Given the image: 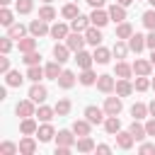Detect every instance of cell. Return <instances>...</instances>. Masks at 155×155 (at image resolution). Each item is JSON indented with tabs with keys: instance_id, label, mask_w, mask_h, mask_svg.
<instances>
[{
	"instance_id": "1",
	"label": "cell",
	"mask_w": 155,
	"mask_h": 155,
	"mask_svg": "<svg viewBox=\"0 0 155 155\" xmlns=\"http://www.w3.org/2000/svg\"><path fill=\"white\" fill-rule=\"evenodd\" d=\"M65 44H68V48H70L73 53H78V51H82V46L87 44V39H85L82 31H73V29H70V34L65 36Z\"/></svg>"
},
{
	"instance_id": "2",
	"label": "cell",
	"mask_w": 155,
	"mask_h": 155,
	"mask_svg": "<svg viewBox=\"0 0 155 155\" xmlns=\"http://www.w3.org/2000/svg\"><path fill=\"white\" fill-rule=\"evenodd\" d=\"M102 109L107 111V116H119V114H121V109H124V102H121V97H119V94H116V97H107Z\"/></svg>"
},
{
	"instance_id": "3",
	"label": "cell",
	"mask_w": 155,
	"mask_h": 155,
	"mask_svg": "<svg viewBox=\"0 0 155 155\" xmlns=\"http://www.w3.org/2000/svg\"><path fill=\"white\" fill-rule=\"evenodd\" d=\"M104 116H107V111H104V109H99V107H94V104L85 107V119H87L92 126H97V124H104Z\"/></svg>"
},
{
	"instance_id": "4",
	"label": "cell",
	"mask_w": 155,
	"mask_h": 155,
	"mask_svg": "<svg viewBox=\"0 0 155 155\" xmlns=\"http://www.w3.org/2000/svg\"><path fill=\"white\" fill-rule=\"evenodd\" d=\"M48 31H51V27H48V22H46V19H41V17H39V19H31V22H29V34H31V36H36V39H39V36H46Z\"/></svg>"
},
{
	"instance_id": "5",
	"label": "cell",
	"mask_w": 155,
	"mask_h": 155,
	"mask_svg": "<svg viewBox=\"0 0 155 155\" xmlns=\"http://www.w3.org/2000/svg\"><path fill=\"white\" fill-rule=\"evenodd\" d=\"M90 19H92V24L94 27H107L109 22H111V17H109V10H102V7H94L92 10V15H90Z\"/></svg>"
},
{
	"instance_id": "6",
	"label": "cell",
	"mask_w": 155,
	"mask_h": 155,
	"mask_svg": "<svg viewBox=\"0 0 155 155\" xmlns=\"http://www.w3.org/2000/svg\"><path fill=\"white\" fill-rule=\"evenodd\" d=\"M34 99H22V102H17V107H15V111H17V116H22V119H27V116H36V109H34Z\"/></svg>"
},
{
	"instance_id": "7",
	"label": "cell",
	"mask_w": 155,
	"mask_h": 155,
	"mask_svg": "<svg viewBox=\"0 0 155 155\" xmlns=\"http://www.w3.org/2000/svg\"><path fill=\"white\" fill-rule=\"evenodd\" d=\"M46 97H48V90H46L41 82H34V85L29 87V99H34L36 104H44Z\"/></svg>"
},
{
	"instance_id": "8",
	"label": "cell",
	"mask_w": 155,
	"mask_h": 155,
	"mask_svg": "<svg viewBox=\"0 0 155 155\" xmlns=\"http://www.w3.org/2000/svg\"><path fill=\"white\" fill-rule=\"evenodd\" d=\"M97 90L104 92V94H111V92L116 90V80H114L111 75H99V78H97Z\"/></svg>"
},
{
	"instance_id": "9",
	"label": "cell",
	"mask_w": 155,
	"mask_h": 155,
	"mask_svg": "<svg viewBox=\"0 0 155 155\" xmlns=\"http://www.w3.org/2000/svg\"><path fill=\"white\" fill-rule=\"evenodd\" d=\"M75 143H78V138H75V131H73V128H70V131L65 128V131H58V133H56V145H68V148H73Z\"/></svg>"
},
{
	"instance_id": "10",
	"label": "cell",
	"mask_w": 155,
	"mask_h": 155,
	"mask_svg": "<svg viewBox=\"0 0 155 155\" xmlns=\"http://www.w3.org/2000/svg\"><path fill=\"white\" fill-rule=\"evenodd\" d=\"M133 143H136V138H133L131 131H119V133H116V145H119L121 150H131Z\"/></svg>"
},
{
	"instance_id": "11",
	"label": "cell",
	"mask_w": 155,
	"mask_h": 155,
	"mask_svg": "<svg viewBox=\"0 0 155 155\" xmlns=\"http://www.w3.org/2000/svg\"><path fill=\"white\" fill-rule=\"evenodd\" d=\"M85 39H87L90 46H99V44H102V31H99V27L90 24V27L85 29Z\"/></svg>"
},
{
	"instance_id": "12",
	"label": "cell",
	"mask_w": 155,
	"mask_h": 155,
	"mask_svg": "<svg viewBox=\"0 0 155 155\" xmlns=\"http://www.w3.org/2000/svg\"><path fill=\"white\" fill-rule=\"evenodd\" d=\"M36 136H39V140H41V143H48V140H53V136H56V131H53V126H51V121H44V124L39 126V131H36Z\"/></svg>"
},
{
	"instance_id": "13",
	"label": "cell",
	"mask_w": 155,
	"mask_h": 155,
	"mask_svg": "<svg viewBox=\"0 0 155 155\" xmlns=\"http://www.w3.org/2000/svg\"><path fill=\"white\" fill-rule=\"evenodd\" d=\"M133 90H136V87H133L131 80H126V78H119V80H116V90H114V92H116L119 97H128Z\"/></svg>"
},
{
	"instance_id": "14",
	"label": "cell",
	"mask_w": 155,
	"mask_h": 155,
	"mask_svg": "<svg viewBox=\"0 0 155 155\" xmlns=\"http://www.w3.org/2000/svg\"><path fill=\"white\" fill-rule=\"evenodd\" d=\"M36 153V140L31 136H24L19 140V155H34Z\"/></svg>"
},
{
	"instance_id": "15",
	"label": "cell",
	"mask_w": 155,
	"mask_h": 155,
	"mask_svg": "<svg viewBox=\"0 0 155 155\" xmlns=\"http://www.w3.org/2000/svg\"><path fill=\"white\" fill-rule=\"evenodd\" d=\"M109 17H111V22H126V7L124 5H119V2H114L111 7H109Z\"/></svg>"
},
{
	"instance_id": "16",
	"label": "cell",
	"mask_w": 155,
	"mask_h": 155,
	"mask_svg": "<svg viewBox=\"0 0 155 155\" xmlns=\"http://www.w3.org/2000/svg\"><path fill=\"white\" fill-rule=\"evenodd\" d=\"M90 24H92V19L85 17V15H78L75 19H70V29H73V31H82V34H85V29H87Z\"/></svg>"
},
{
	"instance_id": "17",
	"label": "cell",
	"mask_w": 155,
	"mask_h": 155,
	"mask_svg": "<svg viewBox=\"0 0 155 155\" xmlns=\"http://www.w3.org/2000/svg\"><path fill=\"white\" fill-rule=\"evenodd\" d=\"M51 39H65L68 34H70V27L68 24H63V22H56V24H51Z\"/></svg>"
},
{
	"instance_id": "18",
	"label": "cell",
	"mask_w": 155,
	"mask_h": 155,
	"mask_svg": "<svg viewBox=\"0 0 155 155\" xmlns=\"http://www.w3.org/2000/svg\"><path fill=\"white\" fill-rule=\"evenodd\" d=\"M128 48H131L133 53H140V51L145 48V36L138 34V31H133V36L128 39Z\"/></svg>"
},
{
	"instance_id": "19",
	"label": "cell",
	"mask_w": 155,
	"mask_h": 155,
	"mask_svg": "<svg viewBox=\"0 0 155 155\" xmlns=\"http://www.w3.org/2000/svg\"><path fill=\"white\" fill-rule=\"evenodd\" d=\"M92 56H94V63L107 65V63H109V58H111V51H109V48H104V46L99 44V46H94V53H92Z\"/></svg>"
},
{
	"instance_id": "20",
	"label": "cell",
	"mask_w": 155,
	"mask_h": 155,
	"mask_svg": "<svg viewBox=\"0 0 155 155\" xmlns=\"http://www.w3.org/2000/svg\"><path fill=\"white\" fill-rule=\"evenodd\" d=\"M58 87H63V90H70L73 85H75V73L73 70H63L61 75H58Z\"/></svg>"
},
{
	"instance_id": "21",
	"label": "cell",
	"mask_w": 155,
	"mask_h": 155,
	"mask_svg": "<svg viewBox=\"0 0 155 155\" xmlns=\"http://www.w3.org/2000/svg\"><path fill=\"white\" fill-rule=\"evenodd\" d=\"M104 131H107L109 136H116V133L121 131V119H119V116H107V119H104Z\"/></svg>"
},
{
	"instance_id": "22",
	"label": "cell",
	"mask_w": 155,
	"mask_h": 155,
	"mask_svg": "<svg viewBox=\"0 0 155 155\" xmlns=\"http://www.w3.org/2000/svg\"><path fill=\"white\" fill-rule=\"evenodd\" d=\"M19 131H22L24 136H34V133L39 131V126H36V119H34V116H27V119H22V124H19Z\"/></svg>"
},
{
	"instance_id": "23",
	"label": "cell",
	"mask_w": 155,
	"mask_h": 155,
	"mask_svg": "<svg viewBox=\"0 0 155 155\" xmlns=\"http://www.w3.org/2000/svg\"><path fill=\"white\" fill-rule=\"evenodd\" d=\"M75 148H78V153H92V150H97V145H94V140L90 136H80L78 143H75Z\"/></svg>"
},
{
	"instance_id": "24",
	"label": "cell",
	"mask_w": 155,
	"mask_h": 155,
	"mask_svg": "<svg viewBox=\"0 0 155 155\" xmlns=\"http://www.w3.org/2000/svg\"><path fill=\"white\" fill-rule=\"evenodd\" d=\"M75 61H78V65H80L82 70H87V68H92L94 56H92V53H87V51H78V53H75Z\"/></svg>"
},
{
	"instance_id": "25",
	"label": "cell",
	"mask_w": 155,
	"mask_h": 155,
	"mask_svg": "<svg viewBox=\"0 0 155 155\" xmlns=\"http://www.w3.org/2000/svg\"><path fill=\"white\" fill-rule=\"evenodd\" d=\"M133 73H136V75H150V73H153V63H150V61H143V58H136Z\"/></svg>"
},
{
	"instance_id": "26",
	"label": "cell",
	"mask_w": 155,
	"mask_h": 155,
	"mask_svg": "<svg viewBox=\"0 0 155 155\" xmlns=\"http://www.w3.org/2000/svg\"><path fill=\"white\" fill-rule=\"evenodd\" d=\"M97 73L92 70V68H87V70H82L80 75H78V80H80V85H85V87H90V85H97Z\"/></svg>"
},
{
	"instance_id": "27",
	"label": "cell",
	"mask_w": 155,
	"mask_h": 155,
	"mask_svg": "<svg viewBox=\"0 0 155 155\" xmlns=\"http://www.w3.org/2000/svg\"><path fill=\"white\" fill-rule=\"evenodd\" d=\"M90 128H92V124H90L87 119H78V121H73V131H75L78 138H80V136H90Z\"/></svg>"
},
{
	"instance_id": "28",
	"label": "cell",
	"mask_w": 155,
	"mask_h": 155,
	"mask_svg": "<svg viewBox=\"0 0 155 155\" xmlns=\"http://www.w3.org/2000/svg\"><path fill=\"white\" fill-rule=\"evenodd\" d=\"M17 48H19L22 53L34 51V48H36V36H22V39L17 41Z\"/></svg>"
},
{
	"instance_id": "29",
	"label": "cell",
	"mask_w": 155,
	"mask_h": 155,
	"mask_svg": "<svg viewBox=\"0 0 155 155\" xmlns=\"http://www.w3.org/2000/svg\"><path fill=\"white\" fill-rule=\"evenodd\" d=\"M68 56H70L68 44H56V46H53V58H56L58 63H65V61H68Z\"/></svg>"
},
{
	"instance_id": "30",
	"label": "cell",
	"mask_w": 155,
	"mask_h": 155,
	"mask_svg": "<svg viewBox=\"0 0 155 155\" xmlns=\"http://www.w3.org/2000/svg\"><path fill=\"white\" fill-rule=\"evenodd\" d=\"M44 70H46V78H48V80H58V75L63 73V68H61V63H58V61L46 63V65H44Z\"/></svg>"
},
{
	"instance_id": "31",
	"label": "cell",
	"mask_w": 155,
	"mask_h": 155,
	"mask_svg": "<svg viewBox=\"0 0 155 155\" xmlns=\"http://www.w3.org/2000/svg\"><path fill=\"white\" fill-rule=\"evenodd\" d=\"M27 78H29L31 82H39V80L46 78V70H44L39 63H36V65H29V68H27Z\"/></svg>"
},
{
	"instance_id": "32",
	"label": "cell",
	"mask_w": 155,
	"mask_h": 155,
	"mask_svg": "<svg viewBox=\"0 0 155 155\" xmlns=\"http://www.w3.org/2000/svg\"><path fill=\"white\" fill-rule=\"evenodd\" d=\"M22 82H24V78H22L19 70H10V73H5V85H7V87H19Z\"/></svg>"
},
{
	"instance_id": "33",
	"label": "cell",
	"mask_w": 155,
	"mask_h": 155,
	"mask_svg": "<svg viewBox=\"0 0 155 155\" xmlns=\"http://www.w3.org/2000/svg\"><path fill=\"white\" fill-rule=\"evenodd\" d=\"M128 131L133 133V138H136V140H143V138L148 136V131H145V124H140L138 119H133V124L128 126Z\"/></svg>"
},
{
	"instance_id": "34",
	"label": "cell",
	"mask_w": 155,
	"mask_h": 155,
	"mask_svg": "<svg viewBox=\"0 0 155 155\" xmlns=\"http://www.w3.org/2000/svg\"><path fill=\"white\" fill-rule=\"evenodd\" d=\"M7 36H10V39H17V41H19L22 36H27V27H24V24H19V22H15L12 27H7Z\"/></svg>"
},
{
	"instance_id": "35",
	"label": "cell",
	"mask_w": 155,
	"mask_h": 155,
	"mask_svg": "<svg viewBox=\"0 0 155 155\" xmlns=\"http://www.w3.org/2000/svg\"><path fill=\"white\" fill-rule=\"evenodd\" d=\"M61 15H63V19H75V17L80 15V7H78L75 2H65L63 10H61Z\"/></svg>"
},
{
	"instance_id": "36",
	"label": "cell",
	"mask_w": 155,
	"mask_h": 155,
	"mask_svg": "<svg viewBox=\"0 0 155 155\" xmlns=\"http://www.w3.org/2000/svg\"><path fill=\"white\" fill-rule=\"evenodd\" d=\"M133 36V27L128 24V22H119V27H116V39H131Z\"/></svg>"
},
{
	"instance_id": "37",
	"label": "cell",
	"mask_w": 155,
	"mask_h": 155,
	"mask_svg": "<svg viewBox=\"0 0 155 155\" xmlns=\"http://www.w3.org/2000/svg\"><path fill=\"white\" fill-rule=\"evenodd\" d=\"M114 73H116V78H126V80H131V73H133V65H128V63H124V61H119V63H116V68H114Z\"/></svg>"
},
{
	"instance_id": "38",
	"label": "cell",
	"mask_w": 155,
	"mask_h": 155,
	"mask_svg": "<svg viewBox=\"0 0 155 155\" xmlns=\"http://www.w3.org/2000/svg\"><path fill=\"white\" fill-rule=\"evenodd\" d=\"M148 114H150V111H148V104H143V102H136V104L131 107V116H133V119H138V121H140V119H145Z\"/></svg>"
},
{
	"instance_id": "39",
	"label": "cell",
	"mask_w": 155,
	"mask_h": 155,
	"mask_svg": "<svg viewBox=\"0 0 155 155\" xmlns=\"http://www.w3.org/2000/svg\"><path fill=\"white\" fill-rule=\"evenodd\" d=\"M131 48H128V44H124V39H116V44H114V48H111V53L116 56V58H126V53H128Z\"/></svg>"
},
{
	"instance_id": "40",
	"label": "cell",
	"mask_w": 155,
	"mask_h": 155,
	"mask_svg": "<svg viewBox=\"0 0 155 155\" xmlns=\"http://www.w3.org/2000/svg\"><path fill=\"white\" fill-rule=\"evenodd\" d=\"M53 109H56V114H58V116H68V114H70V109H73V104H70V99H58Z\"/></svg>"
},
{
	"instance_id": "41",
	"label": "cell",
	"mask_w": 155,
	"mask_h": 155,
	"mask_svg": "<svg viewBox=\"0 0 155 155\" xmlns=\"http://www.w3.org/2000/svg\"><path fill=\"white\" fill-rule=\"evenodd\" d=\"M15 10H17V15H29L34 10V0H17Z\"/></svg>"
},
{
	"instance_id": "42",
	"label": "cell",
	"mask_w": 155,
	"mask_h": 155,
	"mask_svg": "<svg viewBox=\"0 0 155 155\" xmlns=\"http://www.w3.org/2000/svg\"><path fill=\"white\" fill-rule=\"evenodd\" d=\"M39 17H41V19H46V22H51V19H56V17H58V12L51 7V2H46V5L39 10Z\"/></svg>"
},
{
	"instance_id": "43",
	"label": "cell",
	"mask_w": 155,
	"mask_h": 155,
	"mask_svg": "<svg viewBox=\"0 0 155 155\" xmlns=\"http://www.w3.org/2000/svg\"><path fill=\"white\" fill-rule=\"evenodd\" d=\"M133 87H136L138 92H145V90H150V87H153V82H150V78H148V75H138V78H136V82H133Z\"/></svg>"
},
{
	"instance_id": "44",
	"label": "cell",
	"mask_w": 155,
	"mask_h": 155,
	"mask_svg": "<svg viewBox=\"0 0 155 155\" xmlns=\"http://www.w3.org/2000/svg\"><path fill=\"white\" fill-rule=\"evenodd\" d=\"M53 114H56V109H51V107H46V104H41V107L36 109L39 121H51V119H53Z\"/></svg>"
},
{
	"instance_id": "45",
	"label": "cell",
	"mask_w": 155,
	"mask_h": 155,
	"mask_svg": "<svg viewBox=\"0 0 155 155\" xmlns=\"http://www.w3.org/2000/svg\"><path fill=\"white\" fill-rule=\"evenodd\" d=\"M19 153V145H15L12 140H2L0 143V155H17Z\"/></svg>"
},
{
	"instance_id": "46",
	"label": "cell",
	"mask_w": 155,
	"mask_h": 155,
	"mask_svg": "<svg viewBox=\"0 0 155 155\" xmlns=\"http://www.w3.org/2000/svg\"><path fill=\"white\" fill-rule=\"evenodd\" d=\"M0 24H2V27H12V24H15V15H12V10H7V7L0 10Z\"/></svg>"
},
{
	"instance_id": "47",
	"label": "cell",
	"mask_w": 155,
	"mask_h": 155,
	"mask_svg": "<svg viewBox=\"0 0 155 155\" xmlns=\"http://www.w3.org/2000/svg\"><path fill=\"white\" fill-rule=\"evenodd\" d=\"M143 27L145 29H155V10L143 12Z\"/></svg>"
},
{
	"instance_id": "48",
	"label": "cell",
	"mask_w": 155,
	"mask_h": 155,
	"mask_svg": "<svg viewBox=\"0 0 155 155\" xmlns=\"http://www.w3.org/2000/svg\"><path fill=\"white\" fill-rule=\"evenodd\" d=\"M27 65H36L39 61H41V53H36V48L34 51H29V53H24V58H22Z\"/></svg>"
},
{
	"instance_id": "49",
	"label": "cell",
	"mask_w": 155,
	"mask_h": 155,
	"mask_svg": "<svg viewBox=\"0 0 155 155\" xmlns=\"http://www.w3.org/2000/svg\"><path fill=\"white\" fill-rule=\"evenodd\" d=\"M0 51H2V53H10V51H12V39H10V36H2V39H0Z\"/></svg>"
},
{
	"instance_id": "50",
	"label": "cell",
	"mask_w": 155,
	"mask_h": 155,
	"mask_svg": "<svg viewBox=\"0 0 155 155\" xmlns=\"http://www.w3.org/2000/svg\"><path fill=\"white\" fill-rule=\"evenodd\" d=\"M0 73H10V58H7V53H2V58H0Z\"/></svg>"
},
{
	"instance_id": "51",
	"label": "cell",
	"mask_w": 155,
	"mask_h": 155,
	"mask_svg": "<svg viewBox=\"0 0 155 155\" xmlns=\"http://www.w3.org/2000/svg\"><path fill=\"white\" fill-rule=\"evenodd\" d=\"M145 131H148V136L155 138V116H150V119L145 121Z\"/></svg>"
},
{
	"instance_id": "52",
	"label": "cell",
	"mask_w": 155,
	"mask_h": 155,
	"mask_svg": "<svg viewBox=\"0 0 155 155\" xmlns=\"http://www.w3.org/2000/svg\"><path fill=\"white\" fill-rule=\"evenodd\" d=\"M138 153H143V155H145V153H155V143H143V145L138 148Z\"/></svg>"
},
{
	"instance_id": "53",
	"label": "cell",
	"mask_w": 155,
	"mask_h": 155,
	"mask_svg": "<svg viewBox=\"0 0 155 155\" xmlns=\"http://www.w3.org/2000/svg\"><path fill=\"white\" fill-rule=\"evenodd\" d=\"M145 46L148 48H155V29H150V34L145 36Z\"/></svg>"
},
{
	"instance_id": "54",
	"label": "cell",
	"mask_w": 155,
	"mask_h": 155,
	"mask_svg": "<svg viewBox=\"0 0 155 155\" xmlns=\"http://www.w3.org/2000/svg\"><path fill=\"white\" fill-rule=\"evenodd\" d=\"M70 150H73V148H68V145H56L53 153H56V155H70Z\"/></svg>"
},
{
	"instance_id": "55",
	"label": "cell",
	"mask_w": 155,
	"mask_h": 155,
	"mask_svg": "<svg viewBox=\"0 0 155 155\" xmlns=\"http://www.w3.org/2000/svg\"><path fill=\"white\" fill-rule=\"evenodd\" d=\"M87 2H90L92 7H104V2H107V0H87Z\"/></svg>"
},
{
	"instance_id": "56",
	"label": "cell",
	"mask_w": 155,
	"mask_h": 155,
	"mask_svg": "<svg viewBox=\"0 0 155 155\" xmlns=\"http://www.w3.org/2000/svg\"><path fill=\"white\" fill-rule=\"evenodd\" d=\"M97 153H111V148H109V145H104V143H102V145H97Z\"/></svg>"
},
{
	"instance_id": "57",
	"label": "cell",
	"mask_w": 155,
	"mask_h": 155,
	"mask_svg": "<svg viewBox=\"0 0 155 155\" xmlns=\"http://www.w3.org/2000/svg\"><path fill=\"white\" fill-rule=\"evenodd\" d=\"M148 111H150V116H155V99L148 104Z\"/></svg>"
},
{
	"instance_id": "58",
	"label": "cell",
	"mask_w": 155,
	"mask_h": 155,
	"mask_svg": "<svg viewBox=\"0 0 155 155\" xmlns=\"http://www.w3.org/2000/svg\"><path fill=\"white\" fill-rule=\"evenodd\" d=\"M116 2H119V5H124V7H128V5L133 2V0H116Z\"/></svg>"
},
{
	"instance_id": "59",
	"label": "cell",
	"mask_w": 155,
	"mask_h": 155,
	"mask_svg": "<svg viewBox=\"0 0 155 155\" xmlns=\"http://www.w3.org/2000/svg\"><path fill=\"white\" fill-rule=\"evenodd\" d=\"M10 2H12V0H0V5H2V7H7Z\"/></svg>"
},
{
	"instance_id": "60",
	"label": "cell",
	"mask_w": 155,
	"mask_h": 155,
	"mask_svg": "<svg viewBox=\"0 0 155 155\" xmlns=\"http://www.w3.org/2000/svg\"><path fill=\"white\" fill-rule=\"evenodd\" d=\"M150 63L155 65V48H153V53H150Z\"/></svg>"
},
{
	"instance_id": "61",
	"label": "cell",
	"mask_w": 155,
	"mask_h": 155,
	"mask_svg": "<svg viewBox=\"0 0 155 155\" xmlns=\"http://www.w3.org/2000/svg\"><path fill=\"white\" fill-rule=\"evenodd\" d=\"M148 2H150V5H153V7H155V0H148Z\"/></svg>"
},
{
	"instance_id": "62",
	"label": "cell",
	"mask_w": 155,
	"mask_h": 155,
	"mask_svg": "<svg viewBox=\"0 0 155 155\" xmlns=\"http://www.w3.org/2000/svg\"><path fill=\"white\" fill-rule=\"evenodd\" d=\"M150 82H153V90H155V78H153V80H150Z\"/></svg>"
},
{
	"instance_id": "63",
	"label": "cell",
	"mask_w": 155,
	"mask_h": 155,
	"mask_svg": "<svg viewBox=\"0 0 155 155\" xmlns=\"http://www.w3.org/2000/svg\"><path fill=\"white\" fill-rule=\"evenodd\" d=\"M44 2H53V0H44Z\"/></svg>"
}]
</instances>
